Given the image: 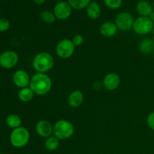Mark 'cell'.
<instances>
[{
    "label": "cell",
    "mask_w": 154,
    "mask_h": 154,
    "mask_svg": "<svg viewBox=\"0 0 154 154\" xmlns=\"http://www.w3.org/2000/svg\"><path fill=\"white\" fill-rule=\"evenodd\" d=\"M153 57H154V51H153Z\"/></svg>",
    "instance_id": "cell-32"
},
{
    "label": "cell",
    "mask_w": 154,
    "mask_h": 154,
    "mask_svg": "<svg viewBox=\"0 0 154 154\" xmlns=\"http://www.w3.org/2000/svg\"><path fill=\"white\" fill-rule=\"evenodd\" d=\"M12 79H13V82L16 87L22 89L29 86L31 78L25 70L19 69L14 73Z\"/></svg>",
    "instance_id": "cell-10"
},
{
    "label": "cell",
    "mask_w": 154,
    "mask_h": 154,
    "mask_svg": "<svg viewBox=\"0 0 154 154\" xmlns=\"http://www.w3.org/2000/svg\"><path fill=\"white\" fill-rule=\"evenodd\" d=\"M75 51V46L72 40L64 38L60 40L56 47L57 56L62 59H68L72 57Z\"/></svg>",
    "instance_id": "cell-6"
},
{
    "label": "cell",
    "mask_w": 154,
    "mask_h": 154,
    "mask_svg": "<svg viewBox=\"0 0 154 154\" xmlns=\"http://www.w3.org/2000/svg\"><path fill=\"white\" fill-rule=\"evenodd\" d=\"M54 14L58 20H66L72 14V7L66 2H60L54 8Z\"/></svg>",
    "instance_id": "cell-9"
},
{
    "label": "cell",
    "mask_w": 154,
    "mask_h": 154,
    "mask_svg": "<svg viewBox=\"0 0 154 154\" xmlns=\"http://www.w3.org/2000/svg\"><path fill=\"white\" fill-rule=\"evenodd\" d=\"M120 84V78L117 73L111 72L106 75L102 81V85L108 91H113L118 88Z\"/></svg>",
    "instance_id": "cell-12"
},
{
    "label": "cell",
    "mask_w": 154,
    "mask_h": 154,
    "mask_svg": "<svg viewBox=\"0 0 154 154\" xmlns=\"http://www.w3.org/2000/svg\"><path fill=\"white\" fill-rule=\"evenodd\" d=\"M107 7L111 9H117L121 6L123 0H104Z\"/></svg>",
    "instance_id": "cell-23"
},
{
    "label": "cell",
    "mask_w": 154,
    "mask_h": 154,
    "mask_svg": "<svg viewBox=\"0 0 154 154\" xmlns=\"http://www.w3.org/2000/svg\"><path fill=\"white\" fill-rule=\"evenodd\" d=\"M40 18L43 23L46 24H52L55 22L56 17L54 13L50 11H43L40 14Z\"/></svg>",
    "instance_id": "cell-22"
},
{
    "label": "cell",
    "mask_w": 154,
    "mask_h": 154,
    "mask_svg": "<svg viewBox=\"0 0 154 154\" xmlns=\"http://www.w3.org/2000/svg\"><path fill=\"white\" fill-rule=\"evenodd\" d=\"M45 1H46V0H33V2H34L37 5L44 4V3L45 2Z\"/></svg>",
    "instance_id": "cell-27"
},
{
    "label": "cell",
    "mask_w": 154,
    "mask_h": 154,
    "mask_svg": "<svg viewBox=\"0 0 154 154\" xmlns=\"http://www.w3.org/2000/svg\"><path fill=\"white\" fill-rule=\"evenodd\" d=\"M139 51L143 54H149L154 51V41L151 38H145L139 44Z\"/></svg>",
    "instance_id": "cell-16"
},
{
    "label": "cell",
    "mask_w": 154,
    "mask_h": 154,
    "mask_svg": "<svg viewBox=\"0 0 154 154\" xmlns=\"http://www.w3.org/2000/svg\"><path fill=\"white\" fill-rule=\"evenodd\" d=\"M148 17L150 18V19L151 20L153 21V22L154 23V11H153V12H152L151 14H150V16H149Z\"/></svg>",
    "instance_id": "cell-28"
},
{
    "label": "cell",
    "mask_w": 154,
    "mask_h": 154,
    "mask_svg": "<svg viewBox=\"0 0 154 154\" xmlns=\"http://www.w3.org/2000/svg\"><path fill=\"white\" fill-rule=\"evenodd\" d=\"M29 132L26 128L20 126L13 129L10 135V142L16 148L25 147L29 141Z\"/></svg>",
    "instance_id": "cell-4"
},
{
    "label": "cell",
    "mask_w": 154,
    "mask_h": 154,
    "mask_svg": "<svg viewBox=\"0 0 154 154\" xmlns=\"http://www.w3.org/2000/svg\"><path fill=\"white\" fill-rule=\"evenodd\" d=\"M91 0H68V3L70 5L72 8L76 10H81V9L87 8L90 3Z\"/></svg>",
    "instance_id": "cell-21"
},
{
    "label": "cell",
    "mask_w": 154,
    "mask_h": 154,
    "mask_svg": "<svg viewBox=\"0 0 154 154\" xmlns=\"http://www.w3.org/2000/svg\"><path fill=\"white\" fill-rule=\"evenodd\" d=\"M153 5L154 6V0H153Z\"/></svg>",
    "instance_id": "cell-30"
},
{
    "label": "cell",
    "mask_w": 154,
    "mask_h": 154,
    "mask_svg": "<svg viewBox=\"0 0 154 154\" xmlns=\"http://www.w3.org/2000/svg\"><path fill=\"white\" fill-rule=\"evenodd\" d=\"M117 29H117L115 23L108 21V22H105L101 25L99 32H100V34L104 37L111 38L114 37L117 34Z\"/></svg>",
    "instance_id": "cell-13"
},
{
    "label": "cell",
    "mask_w": 154,
    "mask_h": 154,
    "mask_svg": "<svg viewBox=\"0 0 154 154\" xmlns=\"http://www.w3.org/2000/svg\"><path fill=\"white\" fill-rule=\"evenodd\" d=\"M19 61L18 54L15 51H6L0 54V66L5 69L15 67Z\"/></svg>",
    "instance_id": "cell-8"
},
{
    "label": "cell",
    "mask_w": 154,
    "mask_h": 154,
    "mask_svg": "<svg viewBox=\"0 0 154 154\" xmlns=\"http://www.w3.org/2000/svg\"><path fill=\"white\" fill-rule=\"evenodd\" d=\"M102 11L101 8L96 2H90L87 7V14L92 20H96L100 17Z\"/></svg>",
    "instance_id": "cell-17"
},
{
    "label": "cell",
    "mask_w": 154,
    "mask_h": 154,
    "mask_svg": "<svg viewBox=\"0 0 154 154\" xmlns=\"http://www.w3.org/2000/svg\"><path fill=\"white\" fill-rule=\"evenodd\" d=\"M133 17L129 12H121L116 17L115 24L117 29L121 31H129L132 29L134 24Z\"/></svg>",
    "instance_id": "cell-7"
},
{
    "label": "cell",
    "mask_w": 154,
    "mask_h": 154,
    "mask_svg": "<svg viewBox=\"0 0 154 154\" xmlns=\"http://www.w3.org/2000/svg\"><path fill=\"white\" fill-rule=\"evenodd\" d=\"M29 87L35 95L45 96L51 91L52 81L46 73L37 72L31 77Z\"/></svg>",
    "instance_id": "cell-1"
},
{
    "label": "cell",
    "mask_w": 154,
    "mask_h": 154,
    "mask_svg": "<svg viewBox=\"0 0 154 154\" xmlns=\"http://www.w3.org/2000/svg\"><path fill=\"white\" fill-rule=\"evenodd\" d=\"M35 132L39 136L42 138H49L53 134L54 126L50 122L45 120H41L35 124Z\"/></svg>",
    "instance_id": "cell-11"
},
{
    "label": "cell",
    "mask_w": 154,
    "mask_h": 154,
    "mask_svg": "<svg viewBox=\"0 0 154 154\" xmlns=\"http://www.w3.org/2000/svg\"><path fill=\"white\" fill-rule=\"evenodd\" d=\"M136 10L141 17H149L153 11V6L149 2L145 0H141L137 4Z\"/></svg>",
    "instance_id": "cell-15"
},
{
    "label": "cell",
    "mask_w": 154,
    "mask_h": 154,
    "mask_svg": "<svg viewBox=\"0 0 154 154\" xmlns=\"http://www.w3.org/2000/svg\"><path fill=\"white\" fill-rule=\"evenodd\" d=\"M153 38V40L154 41V34H153V38Z\"/></svg>",
    "instance_id": "cell-29"
},
{
    "label": "cell",
    "mask_w": 154,
    "mask_h": 154,
    "mask_svg": "<svg viewBox=\"0 0 154 154\" xmlns=\"http://www.w3.org/2000/svg\"><path fill=\"white\" fill-rule=\"evenodd\" d=\"M147 126L151 129L154 130V112L150 113L147 118Z\"/></svg>",
    "instance_id": "cell-26"
},
{
    "label": "cell",
    "mask_w": 154,
    "mask_h": 154,
    "mask_svg": "<svg viewBox=\"0 0 154 154\" xmlns=\"http://www.w3.org/2000/svg\"><path fill=\"white\" fill-rule=\"evenodd\" d=\"M34 92L29 87H24L20 90L18 92V99L22 102H29L34 97Z\"/></svg>",
    "instance_id": "cell-18"
},
{
    "label": "cell",
    "mask_w": 154,
    "mask_h": 154,
    "mask_svg": "<svg viewBox=\"0 0 154 154\" xmlns=\"http://www.w3.org/2000/svg\"><path fill=\"white\" fill-rule=\"evenodd\" d=\"M45 148L49 151H54L57 150L60 146V140L54 135H51L45 141Z\"/></svg>",
    "instance_id": "cell-20"
},
{
    "label": "cell",
    "mask_w": 154,
    "mask_h": 154,
    "mask_svg": "<svg viewBox=\"0 0 154 154\" xmlns=\"http://www.w3.org/2000/svg\"><path fill=\"white\" fill-rule=\"evenodd\" d=\"M10 28V22L5 17H0V32H5Z\"/></svg>",
    "instance_id": "cell-24"
},
{
    "label": "cell",
    "mask_w": 154,
    "mask_h": 154,
    "mask_svg": "<svg viewBox=\"0 0 154 154\" xmlns=\"http://www.w3.org/2000/svg\"><path fill=\"white\" fill-rule=\"evenodd\" d=\"M132 29L137 34L144 35L153 31L154 23L148 17H140L135 20Z\"/></svg>",
    "instance_id": "cell-5"
},
{
    "label": "cell",
    "mask_w": 154,
    "mask_h": 154,
    "mask_svg": "<svg viewBox=\"0 0 154 154\" xmlns=\"http://www.w3.org/2000/svg\"><path fill=\"white\" fill-rule=\"evenodd\" d=\"M54 66V59L51 54L47 52L38 53L32 60V66L35 70L40 73H47Z\"/></svg>",
    "instance_id": "cell-2"
},
{
    "label": "cell",
    "mask_w": 154,
    "mask_h": 154,
    "mask_svg": "<svg viewBox=\"0 0 154 154\" xmlns=\"http://www.w3.org/2000/svg\"><path fill=\"white\" fill-rule=\"evenodd\" d=\"M0 154H5L4 153H0Z\"/></svg>",
    "instance_id": "cell-31"
},
{
    "label": "cell",
    "mask_w": 154,
    "mask_h": 154,
    "mask_svg": "<svg viewBox=\"0 0 154 154\" xmlns=\"http://www.w3.org/2000/svg\"><path fill=\"white\" fill-rule=\"evenodd\" d=\"M5 123L8 127L14 129L19 128L22 124V120L20 117L15 114H11L7 116L5 119Z\"/></svg>",
    "instance_id": "cell-19"
},
{
    "label": "cell",
    "mask_w": 154,
    "mask_h": 154,
    "mask_svg": "<svg viewBox=\"0 0 154 154\" xmlns=\"http://www.w3.org/2000/svg\"><path fill=\"white\" fill-rule=\"evenodd\" d=\"M84 37H83V36L80 34L75 35L74 36L72 39V43L74 44V45H75V47L81 46V45L84 43Z\"/></svg>",
    "instance_id": "cell-25"
},
{
    "label": "cell",
    "mask_w": 154,
    "mask_h": 154,
    "mask_svg": "<svg viewBox=\"0 0 154 154\" xmlns=\"http://www.w3.org/2000/svg\"><path fill=\"white\" fill-rule=\"evenodd\" d=\"M84 102V94L80 90L72 92L68 98V103L72 108H78L81 106Z\"/></svg>",
    "instance_id": "cell-14"
},
{
    "label": "cell",
    "mask_w": 154,
    "mask_h": 154,
    "mask_svg": "<svg viewBox=\"0 0 154 154\" xmlns=\"http://www.w3.org/2000/svg\"><path fill=\"white\" fill-rule=\"evenodd\" d=\"M75 132V127L67 120H60L54 124L53 135L59 140H65L71 138Z\"/></svg>",
    "instance_id": "cell-3"
}]
</instances>
